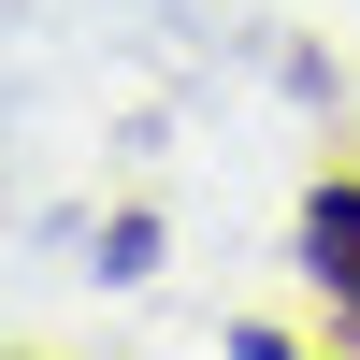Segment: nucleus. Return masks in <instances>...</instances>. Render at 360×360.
Returning <instances> with one entry per match:
<instances>
[{
  "label": "nucleus",
  "instance_id": "nucleus-1",
  "mask_svg": "<svg viewBox=\"0 0 360 360\" xmlns=\"http://www.w3.org/2000/svg\"><path fill=\"white\" fill-rule=\"evenodd\" d=\"M317 274H332V303L360 317V188H317Z\"/></svg>",
  "mask_w": 360,
  "mask_h": 360
}]
</instances>
